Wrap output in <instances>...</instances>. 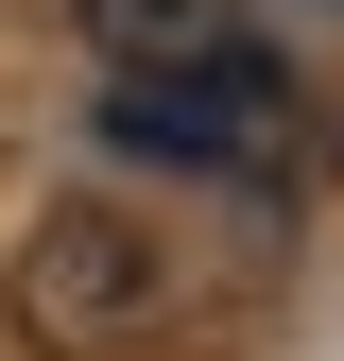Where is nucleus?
<instances>
[{
    "instance_id": "nucleus-1",
    "label": "nucleus",
    "mask_w": 344,
    "mask_h": 361,
    "mask_svg": "<svg viewBox=\"0 0 344 361\" xmlns=\"http://www.w3.org/2000/svg\"><path fill=\"white\" fill-rule=\"evenodd\" d=\"M104 155H155V172H258L293 155V86L276 52H207V69H104Z\"/></svg>"
},
{
    "instance_id": "nucleus-2",
    "label": "nucleus",
    "mask_w": 344,
    "mask_h": 361,
    "mask_svg": "<svg viewBox=\"0 0 344 361\" xmlns=\"http://www.w3.org/2000/svg\"><path fill=\"white\" fill-rule=\"evenodd\" d=\"M18 327L52 344V361H121V344L155 327V241L121 207H52L18 241Z\"/></svg>"
},
{
    "instance_id": "nucleus-3",
    "label": "nucleus",
    "mask_w": 344,
    "mask_h": 361,
    "mask_svg": "<svg viewBox=\"0 0 344 361\" xmlns=\"http://www.w3.org/2000/svg\"><path fill=\"white\" fill-rule=\"evenodd\" d=\"M69 18H86L104 69H207V52H241V0H69Z\"/></svg>"
}]
</instances>
